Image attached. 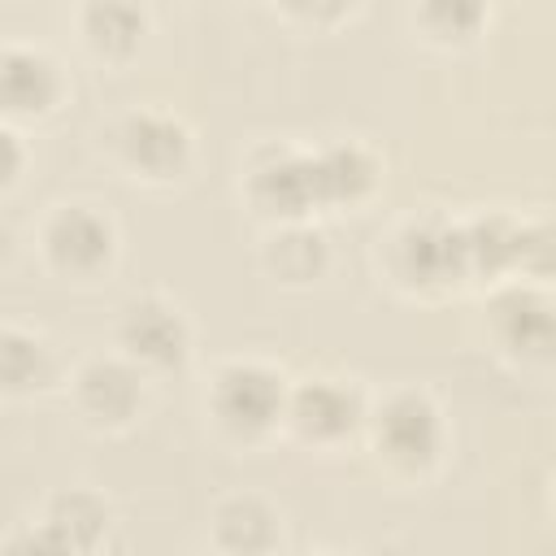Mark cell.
Here are the masks:
<instances>
[{
  "instance_id": "5b68a950",
  "label": "cell",
  "mask_w": 556,
  "mask_h": 556,
  "mask_svg": "<svg viewBox=\"0 0 556 556\" xmlns=\"http://www.w3.org/2000/svg\"><path fill=\"white\" fill-rule=\"evenodd\" d=\"M122 152L135 169L152 178H169L187 161V130L161 113H135L122 126Z\"/></svg>"
},
{
  "instance_id": "7a4b0ae2",
  "label": "cell",
  "mask_w": 556,
  "mask_h": 556,
  "mask_svg": "<svg viewBox=\"0 0 556 556\" xmlns=\"http://www.w3.org/2000/svg\"><path fill=\"white\" fill-rule=\"evenodd\" d=\"M213 408L226 430L235 434H261L282 413V382L261 365H230L217 378Z\"/></svg>"
},
{
  "instance_id": "8fae6325",
  "label": "cell",
  "mask_w": 556,
  "mask_h": 556,
  "mask_svg": "<svg viewBox=\"0 0 556 556\" xmlns=\"http://www.w3.org/2000/svg\"><path fill=\"white\" fill-rule=\"evenodd\" d=\"M308 169H313V200L321 204H334V200H356L369 191L374 182V165L361 148H326L317 156H308Z\"/></svg>"
},
{
  "instance_id": "2e32d148",
  "label": "cell",
  "mask_w": 556,
  "mask_h": 556,
  "mask_svg": "<svg viewBox=\"0 0 556 556\" xmlns=\"http://www.w3.org/2000/svg\"><path fill=\"white\" fill-rule=\"evenodd\" d=\"M217 534L226 547L235 552H261L274 543V517L265 504L256 500H230L222 513H217Z\"/></svg>"
},
{
  "instance_id": "d6986e66",
  "label": "cell",
  "mask_w": 556,
  "mask_h": 556,
  "mask_svg": "<svg viewBox=\"0 0 556 556\" xmlns=\"http://www.w3.org/2000/svg\"><path fill=\"white\" fill-rule=\"evenodd\" d=\"M17 169H22V148H17V139L9 130H0V187L13 182Z\"/></svg>"
},
{
  "instance_id": "9a60e30c",
  "label": "cell",
  "mask_w": 556,
  "mask_h": 556,
  "mask_svg": "<svg viewBox=\"0 0 556 556\" xmlns=\"http://www.w3.org/2000/svg\"><path fill=\"white\" fill-rule=\"evenodd\" d=\"M104 521H109V513H104V504L96 500V495H83V491H74V495H61L56 504H52V534L61 539V547H91L96 543V534L104 530Z\"/></svg>"
},
{
  "instance_id": "52a82bcc",
  "label": "cell",
  "mask_w": 556,
  "mask_h": 556,
  "mask_svg": "<svg viewBox=\"0 0 556 556\" xmlns=\"http://www.w3.org/2000/svg\"><path fill=\"white\" fill-rule=\"evenodd\" d=\"M400 265L417 282H447L469 269L465 261V230L447 226H413L400 239Z\"/></svg>"
},
{
  "instance_id": "3957f363",
  "label": "cell",
  "mask_w": 556,
  "mask_h": 556,
  "mask_svg": "<svg viewBox=\"0 0 556 556\" xmlns=\"http://www.w3.org/2000/svg\"><path fill=\"white\" fill-rule=\"evenodd\" d=\"M122 343L130 356L148 361V365H178L187 356V326L174 308L156 304V300H135L122 313Z\"/></svg>"
},
{
  "instance_id": "4fadbf2b",
  "label": "cell",
  "mask_w": 556,
  "mask_h": 556,
  "mask_svg": "<svg viewBox=\"0 0 556 556\" xmlns=\"http://www.w3.org/2000/svg\"><path fill=\"white\" fill-rule=\"evenodd\" d=\"M495 313H500V326H504L508 348L534 352V356L547 352V343H552V313H547V304H543L539 295L513 291V295H504V300L495 304Z\"/></svg>"
},
{
  "instance_id": "9c48e42d",
  "label": "cell",
  "mask_w": 556,
  "mask_h": 556,
  "mask_svg": "<svg viewBox=\"0 0 556 556\" xmlns=\"http://www.w3.org/2000/svg\"><path fill=\"white\" fill-rule=\"evenodd\" d=\"M252 195L265 213H304L313 204V169L308 156H269L252 174Z\"/></svg>"
},
{
  "instance_id": "5bb4252c",
  "label": "cell",
  "mask_w": 556,
  "mask_h": 556,
  "mask_svg": "<svg viewBox=\"0 0 556 556\" xmlns=\"http://www.w3.org/2000/svg\"><path fill=\"white\" fill-rule=\"evenodd\" d=\"M48 348L22 330H0V391H30L48 378Z\"/></svg>"
},
{
  "instance_id": "8992f818",
  "label": "cell",
  "mask_w": 556,
  "mask_h": 556,
  "mask_svg": "<svg viewBox=\"0 0 556 556\" xmlns=\"http://www.w3.org/2000/svg\"><path fill=\"white\" fill-rule=\"evenodd\" d=\"M56 70L43 52H26V48H9L0 52V113L13 117H30L43 113L56 100Z\"/></svg>"
},
{
  "instance_id": "30bf717a",
  "label": "cell",
  "mask_w": 556,
  "mask_h": 556,
  "mask_svg": "<svg viewBox=\"0 0 556 556\" xmlns=\"http://www.w3.org/2000/svg\"><path fill=\"white\" fill-rule=\"evenodd\" d=\"M78 400L96 421H126L139 404V382L117 361H96L78 378Z\"/></svg>"
},
{
  "instance_id": "ba28073f",
  "label": "cell",
  "mask_w": 556,
  "mask_h": 556,
  "mask_svg": "<svg viewBox=\"0 0 556 556\" xmlns=\"http://www.w3.org/2000/svg\"><path fill=\"white\" fill-rule=\"evenodd\" d=\"M356 417H361L356 395L334 382H308L291 400V421L308 439H339L356 426Z\"/></svg>"
},
{
  "instance_id": "6da1fadb",
  "label": "cell",
  "mask_w": 556,
  "mask_h": 556,
  "mask_svg": "<svg viewBox=\"0 0 556 556\" xmlns=\"http://www.w3.org/2000/svg\"><path fill=\"white\" fill-rule=\"evenodd\" d=\"M443 430H439V413L426 395H395L387 400V408L378 413V447L387 460L404 465V469H426L439 456Z\"/></svg>"
},
{
  "instance_id": "277c9868",
  "label": "cell",
  "mask_w": 556,
  "mask_h": 556,
  "mask_svg": "<svg viewBox=\"0 0 556 556\" xmlns=\"http://www.w3.org/2000/svg\"><path fill=\"white\" fill-rule=\"evenodd\" d=\"M43 239H48V256L70 274H91L113 252V230L91 208H61Z\"/></svg>"
},
{
  "instance_id": "e0dca14e",
  "label": "cell",
  "mask_w": 556,
  "mask_h": 556,
  "mask_svg": "<svg viewBox=\"0 0 556 556\" xmlns=\"http://www.w3.org/2000/svg\"><path fill=\"white\" fill-rule=\"evenodd\" d=\"M486 0H421V17L439 39H469L482 26Z\"/></svg>"
},
{
  "instance_id": "7c38bea8",
  "label": "cell",
  "mask_w": 556,
  "mask_h": 556,
  "mask_svg": "<svg viewBox=\"0 0 556 556\" xmlns=\"http://www.w3.org/2000/svg\"><path fill=\"white\" fill-rule=\"evenodd\" d=\"M83 30H87V43H91L96 52L126 56V52L139 43L143 13H139L130 0H91L87 13H83Z\"/></svg>"
},
{
  "instance_id": "ac0fdd59",
  "label": "cell",
  "mask_w": 556,
  "mask_h": 556,
  "mask_svg": "<svg viewBox=\"0 0 556 556\" xmlns=\"http://www.w3.org/2000/svg\"><path fill=\"white\" fill-rule=\"evenodd\" d=\"M269 265H274L282 278H291V282L313 278V274L321 269V239H317V235H304V230H291V235L274 239Z\"/></svg>"
}]
</instances>
